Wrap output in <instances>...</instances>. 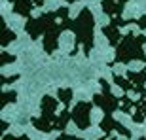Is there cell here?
<instances>
[{"instance_id": "cell-26", "label": "cell", "mask_w": 146, "mask_h": 140, "mask_svg": "<svg viewBox=\"0 0 146 140\" xmlns=\"http://www.w3.org/2000/svg\"><path fill=\"white\" fill-rule=\"evenodd\" d=\"M66 2H68V4H72V2H78V0H66Z\"/></svg>"}, {"instance_id": "cell-22", "label": "cell", "mask_w": 146, "mask_h": 140, "mask_svg": "<svg viewBox=\"0 0 146 140\" xmlns=\"http://www.w3.org/2000/svg\"><path fill=\"white\" fill-rule=\"evenodd\" d=\"M15 80H19V76H10V78L2 76V78H0V81H2V83H6V81H15Z\"/></svg>"}, {"instance_id": "cell-12", "label": "cell", "mask_w": 146, "mask_h": 140, "mask_svg": "<svg viewBox=\"0 0 146 140\" xmlns=\"http://www.w3.org/2000/svg\"><path fill=\"white\" fill-rule=\"evenodd\" d=\"M119 28L118 25H114V23H110V25H106V27H103V34L106 38H108V44L110 46H118L119 42H121V34H119Z\"/></svg>"}, {"instance_id": "cell-14", "label": "cell", "mask_w": 146, "mask_h": 140, "mask_svg": "<svg viewBox=\"0 0 146 140\" xmlns=\"http://www.w3.org/2000/svg\"><path fill=\"white\" fill-rule=\"evenodd\" d=\"M57 98L61 100L63 106H68L72 102V89L70 87H61L59 91H57Z\"/></svg>"}, {"instance_id": "cell-11", "label": "cell", "mask_w": 146, "mask_h": 140, "mask_svg": "<svg viewBox=\"0 0 146 140\" xmlns=\"http://www.w3.org/2000/svg\"><path fill=\"white\" fill-rule=\"evenodd\" d=\"M34 6H36L34 0H17V2H13V13L23 17H31Z\"/></svg>"}, {"instance_id": "cell-5", "label": "cell", "mask_w": 146, "mask_h": 140, "mask_svg": "<svg viewBox=\"0 0 146 140\" xmlns=\"http://www.w3.org/2000/svg\"><path fill=\"white\" fill-rule=\"evenodd\" d=\"M99 85L103 89V93H97L95 97H93V104H97L101 110L104 112V116H108V114H114V110H118L119 108V102H121V97H114L112 91H110V83L104 78L99 80Z\"/></svg>"}, {"instance_id": "cell-25", "label": "cell", "mask_w": 146, "mask_h": 140, "mask_svg": "<svg viewBox=\"0 0 146 140\" xmlns=\"http://www.w3.org/2000/svg\"><path fill=\"white\" fill-rule=\"evenodd\" d=\"M44 2H46V0H34V4H36V6H42Z\"/></svg>"}, {"instance_id": "cell-18", "label": "cell", "mask_w": 146, "mask_h": 140, "mask_svg": "<svg viewBox=\"0 0 146 140\" xmlns=\"http://www.w3.org/2000/svg\"><path fill=\"white\" fill-rule=\"evenodd\" d=\"M13 61H15V55H8L6 51L0 53V66H6L8 63H13Z\"/></svg>"}, {"instance_id": "cell-9", "label": "cell", "mask_w": 146, "mask_h": 140, "mask_svg": "<svg viewBox=\"0 0 146 140\" xmlns=\"http://www.w3.org/2000/svg\"><path fill=\"white\" fill-rule=\"evenodd\" d=\"M127 2L129 0H103L101 2V8H103V11L110 19H114V17H119L123 13V8H125Z\"/></svg>"}, {"instance_id": "cell-3", "label": "cell", "mask_w": 146, "mask_h": 140, "mask_svg": "<svg viewBox=\"0 0 146 140\" xmlns=\"http://www.w3.org/2000/svg\"><path fill=\"white\" fill-rule=\"evenodd\" d=\"M144 44H146L144 34L127 32L121 38V42L116 46L114 63H121V65H129L131 61H142V63H146V53L142 51Z\"/></svg>"}, {"instance_id": "cell-1", "label": "cell", "mask_w": 146, "mask_h": 140, "mask_svg": "<svg viewBox=\"0 0 146 140\" xmlns=\"http://www.w3.org/2000/svg\"><path fill=\"white\" fill-rule=\"evenodd\" d=\"M46 15V30H44V51L53 53L59 48V36L63 30H72V19L68 8H59L55 11H48Z\"/></svg>"}, {"instance_id": "cell-4", "label": "cell", "mask_w": 146, "mask_h": 140, "mask_svg": "<svg viewBox=\"0 0 146 140\" xmlns=\"http://www.w3.org/2000/svg\"><path fill=\"white\" fill-rule=\"evenodd\" d=\"M59 102H61L59 98H53V97H49V95L42 97V102H40L42 116L31 119L33 125L38 131H42V133H51V131H55V123H57V118H59V114H55V112H57V104Z\"/></svg>"}, {"instance_id": "cell-27", "label": "cell", "mask_w": 146, "mask_h": 140, "mask_svg": "<svg viewBox=\"0 0 146 140\" xmlns=\"http://www.w3.org/2000/svg\"><path fill=\"white\" fill-rule=\"evenodd\" d=\"M8 2H11V4H13V2H17V0H8Z\"/></svg>"}, {"instance_id": "cell-15", "label": "cell", "mask_w": 146, "mask_h": 140, "mask_svg": "<svg viewBox=\"0 0 146 140\" xmlns=\"http://www.w3.org/2000/svg\"><path fill=\"white\" fill-rule=\"evenodd\" d=\"M112 80H114V83H116L118 87H121L123 91H133V83H131L129 78H121V76L114 74V76H112Z\"/></svg>"}, {"instance_id": "cell-20", "label": "cell", "mask_w": 146, "mask_h": 140, "mask_svg": "<svg viewBox=\"0 0 146 140\" xmlns=\"http://www.w3.org/2000/svg\"><path fill=\"white\" fill-rule=\"evenodd\" d=\"M55 140H84V138H78V136H74V135H65V133H63V135L57 136Z\"/></svg>"}, {"instance_id": "cell-10", "label": "cell", "mask_w": 146, "mask_h": 140, "mask_svg": "<svg viewBox=\"0 0 146 140\" xmlns=\"http://www.w3.org/2000/svg\"><path fill=\"white\" fill-rule=\"evenodd\" d=\"M127 78L133 83V91L137 95H142L146 91V68H142L141 72H129L127 70Z\"/></svg>"}, {"instance_id": "cell-21", "label": "cell", "mask_w": 146, "mask_h": 140, "mask_svg": "<svg viewBox=\"0 0 146 140\" xmlns=\"http://www.w3.org/2000/svg\"><path fill=\"white\" fill-rule=\"evenodd\" d=\"M137 25L142 28V30H146V15H142V17H139L137 19Z\"/></svg>"}, {"instance_id": "cell-28", "label": "cell", "mask_w": 146, "mask_h": 140, "mask_svg": "<svg viewBox=\"0 0 146 140\" xmlns=\"http://www.w3.org/2000/svg\"><path fill=\"white\" fill-rule=\"evenodd\" d=\"M139 140H146V138H144V136H142V138H139Z\"/></svg>"}, {"instance_id": "cell-6", "label": "cell", "mask_w": 146, "mask_h": 140, "mask_svg": "<svg viewBox=\"0 0 146 140\" xmlns=\"http://www.w3.org/2000/svg\"><path fill=\"white\" fill-rule=\"evenodd\" d=\"M91 102H78L72 110V121L80 131L89 129V125H91Z\"/></svg>"}, {"instance_id": "cell-23", "label": "cell", "mask_w": 146, "mask_h": 140, "mask_svg": "<svg viewBox=\"0 0 146 140\" xmlns=\"http://www.w3.org/2000/svg\"><path fill=\"white\" fill-rule=\"evenodd\" d=\"M0 127H2V129H0V133H2V135H4V131L8 129V123H6V121H2V123H0Z\"/></svg>"}, {"instance_id": "cell-24", "label": "cell", "mask_w": 146, "mask_h": 140, "mask_svg": "<svg viewBox=\"0 0 146 140\" xmlns=\"http://www.w3.org/2000/svg\"><path fill=\"white\" fill-rule=\"evenodd\" d=\"M99 140H116V138H114V136H110V135H106L104 138H99Z\"/></svg>"}, {"instance_id": "cell-13", "label": "cell", "mask_w": 146, "mask_h": 140, "mask_svg": "<svg viewBox=\"0 0 146 140\" xmlns=\"http://www.w3.org/2000/svg\"><path fill=\"white\" fill-rule=\"evenodd\" d=\"M0 28H2V40H0V44H2V48H6L8 44H11L15 40V32L10 30V28H6L4 19H0Z\"/></svg>"}, {"instance_id": "cell-8", "label": "cell", "mask_w": 146, "mask_h": 140, "mask_svg": "<svg viewBox=\"0 0 146 140\" xmlns=\"http://www.w3.org/2000/svg\"><path fill=\"white\" fill-rule=\"evenodd\" d=\"M25 30L29 32V36L33 38V40H38L40 36H44V30H46V15L29 17L27 25H25Z\"/></svg>"}, {"instance_id": "cell-17", "label": "cell", "mask_w": 146, "mask_h": 140, "mask_svg": "<svg viewBox=\"0 0 146 140\" xmlns=\"http://www.w3.org/2000/svg\"><path fill=\"white\" fill-rule=\"evenodd\" d=\"M131 108H135V100H131L127 95L121 97V102H119V110L123 114H131Z\"/></svg>"}, {"instance_id": "cell-2", "label": "cell", "mask_w": 146, "mask_h": 140, "mask_svg": "<svg viewBox=\"0 0 146 140\" xmlns=\"http://www.w3.org/2000/svg\"><path fill=\"white\" fill-rule=\"evenodd\" d=\"M93 30H95V17H93L89 8H84L72 23V32H74L76 40H74V49H72L70 55L78 53L80 46L84 48V55L91 53L93 44H95L93 42Z\"/></svg>"}, {"instance_id": "cell-19", "label": "cell", "mask_w": 146, "mask_h": 140, "mask_svg": "<svg viewBox=\"0 0 146 140\" xmlns=\"http://www.w3.org/2000/svg\"><path fill=\"white\" fill-rule=\"evenodd\" d=\"M2 140H31L27 135H21V136H13V135H2Z\"/></svg>"}, {"instance_id": "cell-7", "label": "cell", "mask_w": 146, "mask_h": 140, "mask_svg": "<svg viewBox=\"0 0 146 140\" xmlns=\"http://www.w3.org/2000/svg\"><path fill=\"white\" fill-rule=\"evenodd\" d=\"M99 129L103 131V133H106V135H112V133H118V135L125 136V138H131V131L125 129L123 125L119 123L118 119L112 118V114H108V116H104L103 121L99 123Z\"/></svg>"}, {"instance_id": "cell-16", "label": "cell", "mask_w": 146, "mask_h": 140, "mask_svg": "<svg viewBox=\"0 0 146 140\" xmlns=\"http://www.w3.org/2000/svg\"><path fill=\"white\" fill-rule=\"evenodd\" d=\"M0 108H4L8 102H15L17 100V93L15 91H2V95H0Z\"/></svg>"}]
</instances>
